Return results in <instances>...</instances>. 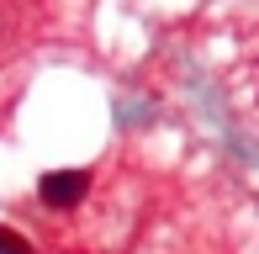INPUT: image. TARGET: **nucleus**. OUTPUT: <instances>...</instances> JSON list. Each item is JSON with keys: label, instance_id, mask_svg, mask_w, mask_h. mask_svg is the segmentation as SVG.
Listing matches in <instances>:
<instances>
[{"label": "nucleus", "instance_id": "nucleus-1", "mask_svg": "<svg viewBox=\"0 0 259 254\" xmlns=\"http://www.w3.org/2000/svg\"><path fill=\"white\" fill-rule=\"evenodd\" d=\"M90 186H96L90 170H48V175L37 180V201L48 206V212H74L90 196Z\"/></svg>", "mask_w": 259, "mask_h": 254}, {"label": "nucleus", "instance_id": "nucleus-2", "mask_svg": "<svg viewBox=\"0 0 259 254\" xmlns=\"http://www.w3.org/2000/svg\"><path fill=\"white\" fill-rule=\"evenodd\" d=\"M0 254H37V249H32L27 238L16 233V228H6V223H0Z\"/></svg>", "mask_w": 259, "mask_h": 254}]
</instances>
